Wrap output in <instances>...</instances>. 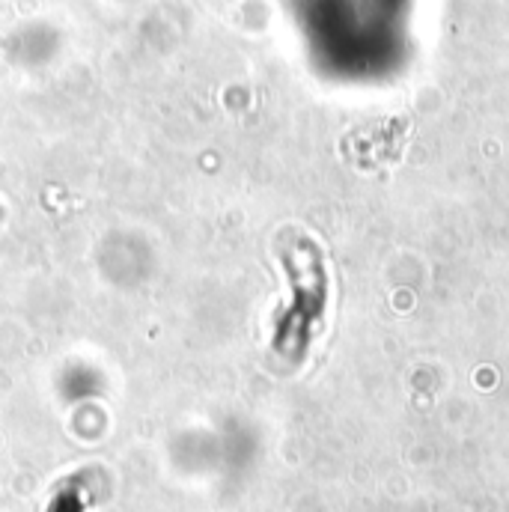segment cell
I'll use <instances>...</instances> for the list:
<instances>
[{"mask_svg":"<svg viewBox=\"0 0 509 512\" xmlns=\"http://www.w3.org/2000/svg\"><path fill=\"white\" fill-rule=\"evenodd\" d=\"M0 215H3V212H0Z\"/></svg>","mask_w":509,"mask_h":512,"instance_id":"6da1fadb","label":"cell"}]
</instances>
